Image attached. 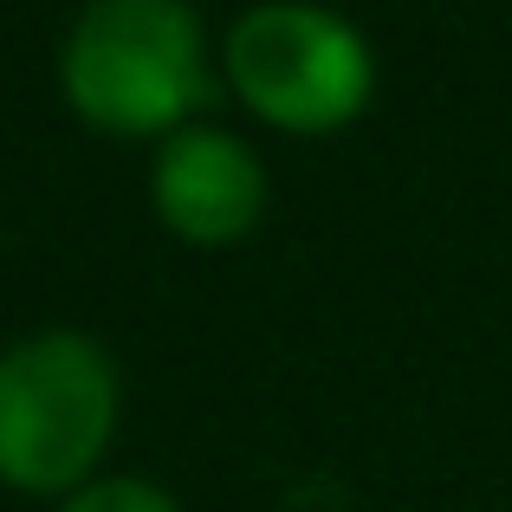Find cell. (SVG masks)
<instances>
[{
	"label": "cell",
	"mask_w": 512,
	"mask_h": 512,
	"mask_svg": "<svg viewBox=\"0 0 512 512\" xmlns=\"http://www.w3.org/2000/svg\"><path fill=\"white\" fill-rule=\"evenodd\" d=\"M124 383L111 350L85 331H33L0 350V487L65 500L117 441Z\"/></svg>",
	"instance_id": "2"
},
{
	"label": "cell",
	"mask_w": 512,
	"mask_h": 512,
	"mask_svg": "<svg viewBox=\"0 0 512 512\" xmlns=\"http://www.w3.org/2000/svg\"><path fill=\"white\" fill-rule=\"evenodd\" d=\"M59 512H182V506L143 474H91L78 493L59 500Z\"/></svg>",
	"instance_id": "5"
},
{
	"label": "cell",
	"mask_w": 512,
	"mask_h": 512,
	"mask_svg": "<svg viewBox=\"0 0 512 512\" xmlns=\"http://www.w3.org/2000/svg\"><path fill=\"white\" fill-rule=\"evenodd\" d=\"M221 78L260 124L286 137H331L370 111L376 52L338 7L260 0L227 26Z\"/></svg>",
	"instance_id": "3"
},
{
	"label": "cell",
	"mask_w": 512,
	"mask_h": 512,
	"mask_svg": "<svg viewBox=\"0 0 512 512\" xmlns=\"http://www.w3.org/2000/svg\"><path fill=\"white\" fill-rule=\"evenodd\" d=\"M266 163L214 124H188L163 137L150 163V208L188 247H234L266 221Z\"/></svg>",
	"instance_id": "4"
},
{
	"label": "cell",
	"mask_w": 512,
	"mask_h": 512,
	"mask_svg": "<svg viewBox=\"0 0 512 512\" xmlns=\"http://www.w3.org/2000/svg\"><path fill=\"white\" fill-rule=\"evenodd\" d=\"M59 91L104 137H175L214 98L208 26L188 0H85L59 46Z\"/></svg>",
	"instance_id": "1"
}]
</instances>
